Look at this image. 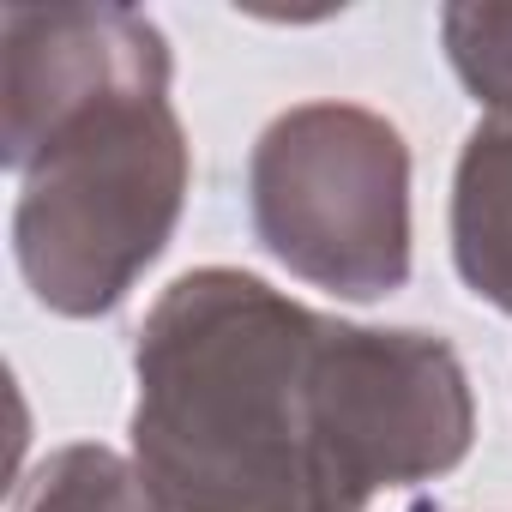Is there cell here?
<instances>
[{
    "mask_svg": "<svg viewBox=\"0 0 512 512\" xmlns=\"http://www.w3.org/2000/svg\"><path fill=\"white\" fill-rule=\"evenodd\" d=\"M133 368V470L157 512H362L326 314L205 266L163 290Z\"/></svg>",
    "mask_w": 512,
    "mask_h": 512,
    "instance_id": "1",
    "label": "cell"
},
{
    "mask_svg": "<svg viewBox=\"0 0 512 512\" xmlns=\"http://www.w3.org/2000/svg\"><path fill=\"white\" fill-rule=\"evenodd\" d=\"M19 175L13 253L31 296L67 320L121 308L187 199V133L169 79H139L73 109Z\"/></svg>",
    "mask_w": 512,
    "mask_h": 512,
    "instance_id": "2",
    "label": "cell"
},
{
    "mask_svg": "<svg viewBox=\"0 0 512 512\" xmlns=\"http://www.w3.org/2000/svg\"><path fill=\"white\" fill-rule=\"evenodd\" d=\"M253 235L302 284L380 302L410 278V151L362 103L278 115L247 163Z\"/></svg>",
    "mask_w": 512,
    "mask_h": 512,
    "instance_id": "3",
    "label": "cell"
},
{
    "mask_svg": "<svg viewBox=\"0 0 512 512\" xmlns=\"http://www.w3.org/2000/svg\"><path fill=\"white\" fill-rule=\"evenodd\" d=\"M139 79H169V43L145 13L7 7V19H0V139H7V169H25V157L43 145L55 121Z\"/></svg>",
    "mask_w": 512,
    "mask_h": 512,
    "instance_id": "4",
    "label": "cell"
},
{
    "mask_svg": "<svg viewBox=\"0 0 512 512\" xmlns=\"http://www.w3.org/2000/svg\"><path fill=\"white\" fill-rule=\"evenodd\" d=\"M452 260L470 296L512 314V115H488L452 181Z\"/></svg>",
    "mask_w": 512,
    "mask_h": 512,
    "instance_id": "5",
    "label": "cell"
},
{
    "mask_svg": "<svg viewBox=\"0 0 512 512\" xmlns=\"http://www.w3.org/2000/svg\"><path fill=\"white\" fill-rule=\"evenodd\" d=\"M13 512H157L139 470L109 446H61L19 488Z\"/></svg>",
    "mask_w": 512,
    "mask_h": 512,
    "instance_id": "6",
    "label": "cell"
},
{
    "mask_svg": "<svg viewBox=\"0 0 512 512\" xmlns=\"http://www.w3.org/2000/svg\"><path fill=\"white\" fill-rule=\"evenodd\" d=\"M440 31L470 97L512 115V7H446Z\"/></svg>",
    "mask_w": 512,
    "mask_h": 512,
    "instance_id": "7",
    "label": "cell"
}]
</instances>
